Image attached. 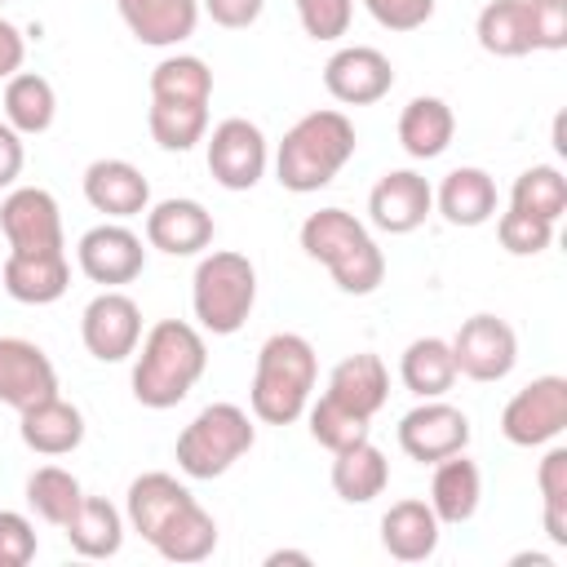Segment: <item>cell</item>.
<instances>
[{
    "mask_svg": "<svg viewBox=\"0 0 567 567\" xmlns=\"http://www.w3.org/2000/svg\"><path fill=\"white\" fill-rule=\"evenodd\" d=\"M133 354V399L155 412L177 408L208 368L204 332L186 319H159Z\"/></svg>",
    "mask_w": 567,
    "mask_h": 567,
    "instance_id": "obj_1",
    "label": "cell"
},
{
    "mask_svg": "<svg viewBox=\"0 0 567 567\" xmlns=\"http://www.w3.org/2000/svg\"><path fill=\"white\" fill-rule=\"evenodd\" d=\"M359 137L346 111H306L275 151V177L292 195L323 190L354 155Z\"/></svg>",
    "mask_w": 567,
    "mask_h": 567,
    "instance_id": "obj_2",
    "label": "cell"
},
{
    "mask_svg": "<svg viewBox=\"0 0 567 567\" xmlns=\"http://www.w3.org/2000/svg\"><path fill=\"white\" fill-rule=\"evenodd\" d=\"M315 377H319L315 346L301 332H270L252 368V390H248L252 416L266 425H292L310 408Z\"/></svg>",
    "mask_w": 567,
    "mask_h": 567,
    "instance_id": "obj_3",
    "label": "cell"
},
{
    "mask_svg": "<svg viewBox=\"0 0 567 567\" xmlns=\"http://www.w3.org/2000/svg\"><path fill=\"white\" fill-rule=\"evenodd\" d=\"M301 248H306V257H315L319 266H328L332 284L341 292H350V297H368L385 279V257H381L377 239L346 208H319V213H310L301 221Z\"/></svg>",
    "mask_w": 567,
    "mask_h": 567,
    "instance_id": "obj_4",
    "label": "cell"
},
{
    "mask_svg": "<svg viewBox=\"0 0 567 567\" xmlns=\"http://www.w3.org/2000/svg\"><path fill=\"white\" fill-rule=\"evenodd\" d=\"M252 301H257V270L244 252L217 248L195 266L190 310H195L204 332H213V337L239 332L252 315Z\"/></svg>",
    "mask_w": 567,
    "mask_h": 567,
    "instance_id": "obj_5",
    "label": "cell"
},
{
    "mask_svg": "<svg viewBox=\"0 0 567 567\" xmlns=\"http://www.w3.org/2000/svg\"><path fill=\"white\" fill-rule=\"evenodd\" d=\"M257 430L239 403H208L177 434V470L186 478H221L244 452H252Z\"/></svg>",
    "mask_w": 567,
    "mask_h": 567,
    "instance_id": "obj_6",
    "label": "cell"
},
{
    "mask_svg": "<svg viewBox=\"0 0 567 567\" xmlns=\"http://www.w3.org/2000/svg\"><path fill=\"white\" fill-rule=\"evenodd\" d=\"M567 430V377L549 372L527 381L501 408V434L514 447H545Z\"/></svg>",
    "mask_w": 567,
    "mask_h": 567,
    "instance_id": "obj_7",
    "label": "cell"
},
{
    "mask_svg": "<svg viewBox=\"0 0 567 567\" xmlns=\"http://www.w3.org/2000/svg\"><path fill=\"white\" fill-rule=\"evenodd\" d=\"M208 137V173L217 186L226 190H252L270 164V146H266V133L244 120V115H230L221 120Z\"/></svg>",
    "mask_w": 567,
    "mask_h": 567,
    "instance_id": "obj_8",
    "label": "cell"
},
{
    "mask_svg": "<svg viewBox=\"0 0 567 567\" xmlns=\"http://www.w3.org/2000/svg\"><path fill=\"white\" fill-rule=\"evenodd\" d=\"M447 346H452V359H456V377H470V381H483V385L505 381L518 363V337L496 315H470Z\"/></svg>",
    "mask_w": 567,
    "mask_h": 567,
    "instance_id": "obj_9",
    "label": "cell"
},
{
    "mask_svg": "<svg viewBox=\"0 0 567 567\" xmlns=\"http://www.w3.org/2000/svg\"><path fill=\"white\" fill-rule=\"evenodd\" d=\"M80 337H84V350L97 359V363H124L137 341H142V310L128 292L120 288H106L97 292L84 315H80Z\"/></svg>",
    "mask_w": 567,
    "mask_h": 567,
    "instance_id": "obj_10",
    "label": "cell"
},
{
    "mask_svg": "<svg viewBox=\"0 0 567 567\" xmlns=\"http://www.w3.org/2000/svg\"><path fill=\"white\" fill-rule=\"evenodd\" d=\"M9 252H62V208L44 186H18L0 204Z\"/></svg>",
    "mask_w": 567,
    "mask_h": 567,
    "instance_id": "obj_11",
    "label": "cell"
},
{
    "mask_svg": "<svg viewBox=\"0 0 567 567\" xmlns=\"http://www.w3.org/2000/svg\"><path fill=\"white\" fill-rule=\"evenodd\" d=\"M399 447L421 465H434L452 452H465L470 447V416L443 399H421L399 421Z\"/></svg>",
    "mask_w": 567,
    "mask_h": 567,
    "instance_id": "obj_12",
    "label": "cell"
},
{
    "mask_svg": "<svg viewBox=\"0 0 567 567\" xmlns=\"http://www.w3.org/2000/svg\"><path fill=\"white\" fill-rule=\"evenodd\" d=\"M323 89L341 106H372L394 89V66L372 44H346L323 62Z\"/></svg>",
    "mask_w": 567,
    "mask_h": 567,
    "instance_id": "obj_13",
    "label": "cell"
},
{
    "mask_svg": "<svg viewBox=\"0 0 567 567\" xmlns=\"http://www.w3.org/2000/svg\"><path fill=\"white\" fill-rule=\"evenodd\" d=\"M75 261L80 270L102 284V288H120V284H133L146 266V248H142V235H133L128 226L120 221H102L93 230L80 235L75 244Z\"/></svg>",
    "mask_w": 567,
    "mask_h": 567,
    "instance_id": "obj_14",
    "label": "cell"
},
{
    "mask_svg": "<svg viewBox=\"0 0 567 567\" xmlns=\"http://www.w3.org/2000/svg\"><path fill=\"white\" fill-rule=\"evenodd\" d=\"M434 208V186L412 168H390L368 195V217L385 235H412Z\"/></svg>",
    "mask_w": 567,
    "mask_h": 567,
    "instance_id": "obj_15",
    "label": "cell"
},
{
    "mask_svg": "<svg viewBox=\"0 0 567 567\" xmlns=\"http://www.w3.org/2000/svg\"><path fill=\"white\" fill-rule=\"evenodd\" d=\"M53 394H58V368L49 363V354L27 337H0V403L22 412Z\"/></svg>",
    "mask_w": 567,
    "mask_h": 567,
    "instance_id": "obj_16",
    "label": "cell"
},
{
    "mask_svg": "<svg viewBox=\"0 0 567 567\" xmlns=\"http://www.w3.org/2000/svg\"><path fill=\"white\" fill-rule=\"evenodd\" d=\"M186 505H195V496H190L186 483H177V478L164 474V470H146V474H137V478L128 483L124 518H128V527H133L146 545H155V536H159Z\"/></svg>",
    "mask_w": 567,
    "mask_h": 567,
    "instance_id": "obj_17",
    "label": "cell"
},
{
    "mask_svg": "<svg viewBox=\"0 0 567 567\" xmlns=\"http://www.w3.org/2000/svg\"><path fill=\"white\" fill-rule=\"evenodd\" d=\"M146 244L168 257H195L213 244V213L199 199H159L146 208Z\"/></svg>",
    "mask_w": 567,
    "mask_h": 567,
    "instance_id": "obj_18",
    "label": "cell"
},
{
    "mask_svg": "<svg viewBox=\"0 0 567 567\" xmlns=\"http://www.w3.org/2000/svg\"><path fill=\"white\" fill-rule=\"evenodd\" d=\"M84 199L111 221H124L151 208V182L128 159H93L84 168Z\"/></svg>",
    "mask_w": 567,
    "mask_h": 567,
    "instance_id": "obj_19",
    "label": "cell"
},
{
    "mask_svg": "<svg viewBox=\"0 0 567 567\" xmlns=\"http://www.w3.org/2000/svg\"><path fill=\"white\" fill-rule=\"evenodd\" d=\"M323 399L346 408V412H354V416H363V421H372L385 408V399H390V372H385L381 354L359 350V354L341 359L332 368V377H328Z\"/></svg>",
    "mask_w": 567,
    "mask_h": 567,
    "instance_id": "obj_20",
    "label": "cell"
},
{
    "mask_svg": "<svg viewBox=\"0 0 567 567\" xmlns=\"http://www.w3.org/2000/svg\"><path fill=\"white\" fill-rule=\"evenodd\" d=\"M115 9L133 40L151 49H173L199 27V0H115Z\"/></svg>",
    "mask_w": 567,
    "mask_h": 567,
    "instance_id": "obj_21",
    "label": "cell"
},
{
    "mask_svg": "<svg viewBox=\"0 0 567 567\" xmlns=\"http://www.w3.org/2000/svg\"><path fill=\"white\" fill-rule=\"evenodd\" d=\"M0 284L22 306H49L71 284L66 252H9L0 266Z\"/></svg>",
    "mask_w": 567,
    "mask_h": 567,
    "instance_id": "obj_22",
    "label": "cell"
},
{
    "mask_svg": "<svg viewBox=\"0 0 567 567\" xmlns=\"http://www.w3.org/2000/svg\"><path fill=\"white\" fill-rule=\"evenodd\" d=\"M18 416H22L18 421L22 443L31 452H40V456H66V452H75L84 443V412L75 403H66L62 394L40 399V403L22 408Z\"/></svg>",
    "mask_w": 567,
    "mask_h": 567,
    "instance_id": "obj_23",
    "label": "cell"
},
{
    "mask_svg": "<svg viewBox=\"0 0 567 567\" xmlns=\"http://www.w3.org/2000/svg\"><path fill=\"white\" fill-rule=\"evenodd\" d=\"M483 501V474L465 452H452L443 461H434V478H430V509L439 523L461 527L478 514Z\"/></svg>",
    "mask_w": 567,
    "mask_h": 567,
    "instance_id": "obj_24",
    "label": "cell"
},
{
    "mask_svg": "<svg viewBox=\"0 0 567 567\" xmlns=\"http://www.w3.org/2000/svg\"><path fill=\"white\" fill-rule=\"evenodd\" d=\"M439 527L430 501H394L381 514V545L399 563H425L439 549Z\"/></svg>",
    "mask_w": 567,
    "mask_h": 567,
    "instance_id": "obj_25",
    "label": "cell"
},
{
    "mask_svg": "<svg viewBox=\"0 0 567 567\" xmlns=\"http://www.w3.org/2000/svg\"><path fill=\"white\" fill-rule=\"evenodd\" d=\"M390 483V461L372 439H359L341 452H332V492L350 505H368L385 492Z\"/></svg>",
    "mask_w": 567,
    "mask_h": 567,
    "instance_id": "obj_26",
    "label": "cell"
},
{
    "mask_svg": "<svg viewBox=\"0 0 567 567\" xmlns=\"http://www.w3.org/2000/svg\"><path fill=\"white\" fill-rule=\"evenodd\" d=\"M434 204H439V213H443L452 226H483V221H492V213H496V182H492V173H483V168H474V164L452 168V173L439 182Z\"/></svg>",
    "mask_w": 567,
    "mask_h": 567,
    "instance_id": "obj_27",
    "label": "cell"
},
{
    "mask_svg": "<svg viewBox=\"0 0 567 567\" xmlns=\"http://www.w3.org/2000/svg\"><path fill=\"white\" fill-rule=\"evenodd\" d=\"M456 115L443 97H412L399 115V146L412 159H439L452 146Z\"/></svg>",
    "mask_w": 567,
    "mask_h": 567,
    "instance_id": "obj_28",
    "label": "cell"
},
{
    "mask_svg": "<svg viewBox=\"0 0 567 567\" xmlns=\"http://www.w3.org/2000/svg\"><path fill=\"white\" fill-rule=\"evenodd\" d=\"M62 532L80 558H115L124 545V514L102 496H84Z\"/></svg>",
    "mask_w": 567,
    "mask_h": 567,
    "instance_id": "obj_29",
    "label": "cell"
},
{
    "mask_svg": "<svg viewBox=\"0 0 567 567\" xmlns=\"http://www.w3.org/2000/svg\"><path fill=\"white\" fill-rule=\"evenodd\" d=\"M399 377L416 399H443L456 381L452 346L443 337H416L399 359Z\"/></svg>",
    "mask_w": 567,
    "mask_h": 567,
    "instance_id": "obj_30",
    "label": "cell"
},
{
    "mask_svg": "<svg viewBox=\"0 0 567 567\" xmlns=\"http://www.w3.org/2000/svg\"><path fill=\"white\" fill-rule=\"evenodd\" d=\"M53 115H58V93L44 75H35V71L9 75V84H4V124L9 128H18L22 137H35L53 124Z\"/></svg>",
    "mask_w": 567,
    "mask_h": 567,
    "instance_id": "obj_31",
    "label": "cell"
},
{
    "mask_svg": "<svg viewBox=\"0 0 567 567\" xmlns=\"http://www.w3.org/2000/svg\"><path fill=\"white\" fill-rule=\"evenodd\" d=\"M474 35H478L483 53H492V58H523V53H532L527 0H487L478 9Z\"/></svg>",
    "mask_w": 567,
    "mask_h": 567,
    "instance_id": "obj_32",
    "label": "cell"
},
{
    "mask_svg": "<svg viewBox=\"0 0 567 567\" xmlns=\"http://www.w3.org/2000/svg\"><path fill=\"white\" fill-rule=\"evenodd\" d=\"M159 558H168V563H204L213 549H217V523H213V514L195 501V505H186L159 536H155V545H151Z\"/></svg>",
    "mask_w": 567,
    "mask_h": 567,
    "instance_id": "obj_33",
    "label": "cell"
},
{
    "mask_svg": "<svg viewBox=\"0 0 567 567\" xmlns=\"http://www.w3.org/2000/svg\"><path fill=\"white\" fill-rule=\"evenodd\" d=\"M213 97V71L195 53H173L151 71V102H204Z\"/></svg>",
    "mask_w": 567,
    "mask_h": 567,
    "instance_id": "obj_34",
    "label": "cell"
},
{
    "mask_svg": "<svg viewBox=\"0 0 567 567\" xmlns=\"http://www.w3.org/2000/svg\"><path fill=\"white\" fill-rule=\"evenodd\" d=\"M80 501H84V487H80V478H75L71 470H62V465H40V470H31V478H27V505H31L44 523L66 527L71 514L80 509Z\"/></svg>",
    "mask_w": 567,
    "mask_h": 567,
    "instance_id": "obj_35",
    "label": "cell"
},
{
    "mask_svg": "<svg viewBox=\"0 0 567 567\" xmlns=\"http://www.w3.org/2000/svg\"><path fill=\"white\" fill-rule=\"evenodd\" d=\"M146 128L159 151H190L208 133V106L204 102H151Z\"/></svg>",
    "mask_w": 567,
    "mask_h": 567,
    "instance_id": "obj_36",
    "label": "cell"
},
{
    "mask_svg": "<svg viewBox=\"0 0 567 567\" xmlns=\"http://www.w3.org/2000/svg\"><path fill=\"white\" fill-rule=\"evenodd\" d=\"M509 208L532 213V217H545V221H558L567 213V177L554 164L523 168L514 177V186H509Z\"/></svg>",
    "mask_w": 567,
    "mask_h": 567,
    "instance_id": "obj_37",
    "label": "cell"
},
{
    "mask_svg": "<svg viewBox=\"0 0 567 567\" xmlns=\"http://www.w3.org/2000/svg\"><path fill=\"white\" fill-rule=\"evenodd\" d=\"M536 487L545 505V536L567 545V447H549L536 465Z\"/></svg>",
    "mask_w": 567,
    "mask_h": 567,
    "instance_id": "obj_38",
    "label": "cell"
},
{
    "mask_svg": "<svg viewBox=\"0 0 567 567\" xmlns=\"http://www.w3.org/2000/svg\"><path fill=\"white\" fill-rule=\"evenodd\" d=\"M306 412H310V439L319 447H328V452H341V447L368 439V421L354 416V412H346V408H337V403H328V399H319Z\"/></svg>",
    "mask_w": 567,
    "mask_h": 567,
    "instance_id": "obj_39",
    "label": "cell"
},
{
    "mask_svg": "<svg viewBox=\"0 0 567 567\" xmlns=\"http://www.w3.org/2000/svg\"><path fill=\"white\" fill-rule=\"evenodd\" d=\"M496 235H501V248H505V252H514V257H536V252H545V248L554 244V221L509 208V213H501Z\"/></svg>",
    "mask_w": 567,
    "mask_h": 567,
    "instance_id": "obj_40",
    "label": "cell"
},
{
    "mask_svg": "<svg viewBox=\"0 0 567 567\" xmlns=\"http://www.w3.org/2000/svg\"><path fill=\"white\" fill-rule=\"evenodd\" d=\"M310 40H341L354 18V0H292Z\"/></svg>",
    "mask_w": 567,
    "mask_h": 567,
    "instance_id": "obj_41",
    "label": "cell"
},
{
    "mask_svg": "<svg viewBox=\"0 0 567 567\" xmlns=\"http://www.w3.org/2000/svg\"><path fill=\"white\" fill-rule=\"evenodd\" d=\"M532 49H567V0H527Z\"/></svg>",
    "mask_w": 567,
    "mask_h": 567,
    "instance_id": "obj_42",
    "label": "cell"
},
{
    "mask_svg": "<svg viewBox=\"0 0 567 567\" xmlns=\"http://www.w3.org/2000/svg\"><path fill=\"white\" fill-rule=\"evenodd\" d=\"M40 540L27 514L18 509H0V567H27L35 558Z\"/></svg>",
    "mask_w": 567,
    "mask_h": 567,
    "instance_id": "obj_43",
    "label": "cell"
},
{
    "mask_svg": "<svg viewBox=\"0 0 567 567\" xmlns=\"http://www.w3.org/2000/svg\"><path fill=\"white\" fill-rule=\"evenodd\" d=\"M363 9L385 31H416L434 18V0H363Z\"/></svg>",
    "mask_w": 567,
    "mask_h": 567,
    "instance_id": "obj_44",
    "label": "cell"
},
{
    "mask_svg": "<svg viewBox=\"0 0 567 567\" xmlns=\"http://www.w3.org/2000/svg\"><path fill=\"white\" fill-rule=\"evenodd\" d=\"M199 9H204L217 27H226V31H244V27H252V22L261 18L266 0H199Z\"/></svg>",
    "mask_w": 567,
    "mask_h": 567,
    "instance_id": "obj_45",
    "label": "cell"
},
{
    "mask_svg": "<svg viewBox=\"0 0 567 567\" xmlns=\"http://www.w3.org/2000/svg\"><path fill=\"white\" fill-rule=\"evenodd\" d=\"M22 159H27V151H22V133L9 128V124L0 120V190H9V186L18 182Z\"/></svg>",
    "mask_w": 567,
    "mask_h": 567,
    "instance_id": "obj_46",
    "label": "cell"
},
{
    "mask_svg": "<svg viewBox=\"0 0 567 567\" xmlns=\"http://www.w3.org/2000/svg\"><path fill=\"white\" fill-rule=\"evenodd\" d=\"M22 58H27V35L0 18V80L18 75L22 71Z\"/></svg>",
    "mask_w": 567,
    "mask_h": 567,
    "instance_id": "obj_47",
    "label": "cell"
},
{
    "mask_svg": "<svg viewBox=\"0 0 567 567\" xmlns=\"http://www.w3.org/2000/svg\"><path fill=\"white\" fill-rule=\"evenodd\" d=\"M279 563H301V567H310V554H301V549H275V554L266 558V567H279Z\"/></svg>",
    "mask_w": 567,
    "mask_h": 567,
    "instance_id": "obj_48",
    "label": "cell"
},
{
    "mask_svg": "<svg viewBox=\"0 0 567 567\" xmlns=\"http://www.w3.org/2000/svg\"><path fill=\"white\" fill-rule=\"evenodd\" d=\"M514 563H518V567H523V563H532V567H554V563H549L545 554H518Z\"/></svg>",
    "mask_w": 567,
    "mask_h": 567,
    "instance_id": "obj_49",
    "label": "cell"
},
{
    "mask_svg": "<svg viewBox=\"0 0 567 567\" xmlns=\"http://www.w3.org/2000/svg\"><path fill=\"white\" fill-rule=\"evenodd\" d=\"M0 4H4V0H0Z\"/></svg>",
    "mask_w": 567,
    "mask_h": 567,
    "instance_id": "obj_50",
    "label": "cell"
}]
</instances>
